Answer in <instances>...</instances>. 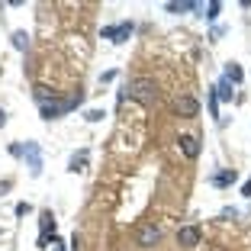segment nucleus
Masks as SVG:
<instances>
[{"instance_id": "1", "label": "nucleus", "mask_w": 251, "mask_h": 251, "mask_svg": "<svg viewBox=\"0 0 251 251\" xmlns=\"http://www.w3.org/2000/svg\"><path fill=\"white\" fill-rule=\"evenodd\" d=\"M126 94L132 97V100H139V103H145V106H151L158 100V87H155L151 77H132V81L126 84Z\"/></svg>"}, {"instance_id": "2", "label": "nucleus", "mask_w": 251, "mask_h": 251, "mask_svg": "<svg viewBox=\"0 0 251 251\" xmlns=\"http://www.w3.org/2000/svg\"><path fill=\"white\" fill-rule=\"evenodd\" d=\"M23 158H29V174L39 177V174H42V155H39L36 142H26V145H23Z\"/></svg>"}, {"instance_id": "3", "label": "nucleus", "mask_w": 251, "mask_h": 251, "mask_svg": "<svg viewBox=\"0 0 251 251\" xmlns=\"http://www.w3.org/2000/svg\"><path fill=\"white\" fill-rule=\"evenodd\" d=\"M132 36V23H116V26H103V39H110V42H126V39Z\"/></svg>"}, {"instance_id": "4", "label": "nucleus", "mask_w": 251, "mask_h": 251, "mask_svg": "<svg viewBox=\"0 0 251 251\" xmlns=\"http://www.w3.org/2000/svg\"><path fill=\"white\" fill-rule=\"evenodd\" d=\"M200 238H203L200 226H184V229H177V245H184V248H197Z\"/></svg>"}, {"instance_id": "5", "label": "nucleus", "mask_w": 251, "mask_h": 251, "mask_svg": "<svg viewBox=\"0 0 251 251\" xmlns=\"http://www.w3.org/2000/svg\"><path fill=\"white\" fill-rule=\"evenodd\" d=\"M42 235H39V248H49V238L55 242V219H52V213L49 209H42Z\"/></svg>"}, {"instance_id": "6", "label": "nucleus", "mask_w": 251, "mask_h": 251, "mask_svg": "<svg viewBox=\"0 0 251 251\" xmlns=\"http://www.w3.org/2000/svg\"><path fill=\"white\" fill-rule=\"evenodd\" d=\"M174 110H177V116H184V119H193L200 113V103L193 100V97H180L177 103H174Z\"/></svg>"}, {"instance_id": "7", "label": "nucleus", "mask_w": 251, "mask_h": 251, "mask_svg": "<svg viewBox=\"0 0 251 251\" xmlns=\"http://www.w3.org/2000/svg\"><path fill=\"white\" fill-rule=\"evenodd\" d=\"M177 142H180V151H184L190 161H193V158H200V139H197V135H180Z\"/></svg>"}, {"instance_id": "8", "label": "nucleus", "mask_w": 251, "mask_h": 251, "mask_svg": "<svg viewBox=\"0 0 251 251\" xmlns=\"http://www.w3.org/2000/svg\"><path fill=\"white\" fill-rule=\"evenodd\" d=\"M158 238H161V229H158V226H145V229L139 232V245H142V248H148V245H155Z\"/></svg>"}, {"instance_id": "9", "label": "nucleus", "mask_w": 251, "mask_h": 251, "mask_svg": "<svg viewBox=\"0 0 251 251\" xmlns=\"http://www.w3.org/2000/svg\"><path fill=\"white\" fill-rule=\"evenodd\" d=\"M235 180H238V174H235V171H219V174H213V187H232V184H235Z\"/></svg>"}, {"instance_id": "10", "label": "nucleus", "mask_w": 251, "mask_h": 251, "mask_svg": "<svg viewBox=\"0 0 251 251\" xmlns=\"http://www.w3.org/2000/svg\"><path fill=\"white\" fill-rule=\"evenodd\" d=\"M213 94H216V100H226V103H229L232 97H235V90H232V84L226 81V77H222V81L213 87Z\"/></svg>"}, {"instance_id": "11", "label": "nucleus", "mask_w": 251, "mask_h": 251, "mask_svg": "<svg viewBox=\"0 0 251 251\" xmlns=\"http://www.w3.org/2000/svg\"><path fill=\"white\" fill-rule=\"evenodd\" d=\"M10 42H13L16 52H26V49H29V32H26V29H16L13 36H10Z\"/></svg>"}, {"instance_id": "12", "label": "nucleus", "mask_w": 251, "mask_h": 251, "mask_svg": "<svg viewBox=\"0 0 251 251\" xmlns=\"http://www.w3.org/2000/svg\"><path fill=\"white\" fill-rule=\"evenodd\" d=\"M84 164H87V148H81V151H74L71 155V161H68V171H84Z\"/></svg>"}, {"instance_id": "13", "label": "nucleus", "mask_w": 251, "mask_h": 251, "mask_svg": "<svg viewBox=\"0 0 251 251\" xmlns=\"http://www.w3.org/2000/svg\"><path fill=\"white\" fill-rule=\"evenodd\" d=\"M226 81H229V84H242L245 81V71L235 65V61H229V65H226Z\"/></svg>"}, {"instance_id": "14", "label": "nucleus", "mask_w": 251, "mask_h": 251, "mask_svg": "<svg viewBox=\"0 0 251 251\" xmlns=\"http://www.w3.org/2000/svg\"><path fill=\"white\" fill-rule=\"evenodd\" d=\"M200 3H193V0H184V3H177V0H171L168 3V13H184V10H197Z\"/></svg>"}, {"instance_id": "15", "label": "nucleus", "mask_w": 251, "mask_h": 251, "mask_svg": "<svg viewBox=\"0 0 251 251\" xmlns=\"http://www.w3.org/2000/svg\"><path fill=\"white\" fill-rule=\"evenodd\" d=\"M219 3H216V0H213V3H209V7H206V13H203V16H206V20H216V16H219Z\"/></svg>"}, {"instance_id": "16", "label": "nucleus", "mask_w": 251, "mask_h": 251, "mask_svg": "<svg viewBox=\"0 0 251 251\" xmlns=\"http://www.w3.org/2000/svg\"><path fill=\"white\" fill-rule=\"evenodd\" d=\"M209 110H213V119H219V100H216V94H209Z\"/></svg>"}, {"instance_id": "17", "label": "nucleus", "mask_w": 251, "mask_h": 251, "mask_svg": "<svg viewBox=\"0 0 251 251\" xmlns=\"http://www.w3.org/2000/svg\"><path fill=\"white\" fill-rule=\"evenodd\" d=\"M84 119H87V123H100V119H103V110H90Z\"/></svg>"}, {"instance_id": "18", "label": "nucleus", "mask_w": 251, "mask_h": 251, "mask_svg": "<svg viewBox=\"0 0 251 251\" xmlns=\"http://www.w3.org/2000/svg\"><path fill=\"white\" fill-rule=\"evenodd\" d=\"M29 209H32L29 203H16V209H13V213H16V216H26V213H29Z\"/></svg>"}, {"instance_id": "19", "label": "nucleus", "mask_w": 251, "mask_h": 251, "mask_svg": "<svg viewBox=\"0 0 251 251\" xmlns=\"http://www.w3.org/2000/svg\"><path fill=\"white\" fill-rule=\"evenodd\" d=\"M10 155H13V158H23V145H10Z\"/></svg>"}, {"instance_id": "20", "label": "nucleus", "mask_w": 251, "mask_h": 251, "mask_svg": "<svg viewBox=\"0 0 251 251\" xmlns=\"http://www.w3.org/2000/svg\"><path fill=\"white\" fill-rule=\"evenodd\" d=\"M242 193H245V197H251V177H248V180H245V187H242Z\"/></svg>"}, {"instance_id": "21", "label": "nucleus", "mask_w": 251, "mask_h": 251, "mask_svg": "<svg viewBox=\"0 0 251 251\" xmlns=\"http://www.w3.org/2000/svg\"><path fill=\"white\" fill-rule=\"evenodd\" d=\"M0 126H7V113L3 110H0Z\"/></svg>"}]
</instances>
